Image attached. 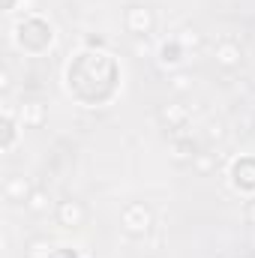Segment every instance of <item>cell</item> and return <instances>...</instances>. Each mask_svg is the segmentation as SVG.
Wrapping results in <instances>:
<instances>
[{"instance_id":"cell-12","label":"cell","mask_w":255,"mask_h":258,"mask_svg":"<svg viewBox=\"0 0 255 258\" xmlns=\"http://www.w3.org/2000/svg\"><path fill=\"white\" fill-rule=\"evenodd\" d=\"M18 117H21L24 129H42L48 123V105L42 99H27L18 105Z\"/></svg>"},{"instance_id":"cell-21","label":"cell","mask_w":255,"mask_h":258,"mask_svg":"<svg viewBox=\"0 0 255 258\" xmlns=\"http://www.w3.org/2000/svg\"><path fill=\"white\" fill-rule=\"evenodd\" d=\"M204 135H207V141H222L225 138V123L222 120H210Z\"/></svg>"},{"instance_id":"cell-6","label":"cell","mask_w":255,"mask_h":258,"mask_svg":"<svg viewBox=\"0 0 255 258\" xmlns=\"http://www.w3.org/2000/svg\"><path fill=\"white\" fill-rule=\"evenodd\" d=\"M153 27H156V12H153L150 6L132 3V6L123 9V30H126L132 39H135V36H150Z\"/></svg>"},{"instance_id":"cell-20","label":"cell","mask_w":255,"mask_h":258,"mask_svg":"<svg viewBox=\"0 0 255 258\" xmlns=\"http://www.w3.org/2000/svg\"><path fill=\"white\" fill-rule=\"evenodd\" d=\"M0 9L6 15H24V12H30L27 9V0H0Z\"/></svg>"},{"instance_id":"cell-1","label":"cell","mask_w":255,"mask_h":258,"mask_svg":"<svg viewBox=\"0 0 255 258\" xmlns=\"http://www.w3.org/2000/svg\"><path fill=\"white\" fill-rule=\"evenodd\" d=\"M63 90L84 108L108 105L123 90V66L108 48H78L63 66Z\"/></svg>"},{"instance_id":"cell-13","label":"cell","mask_w":255,"mask_h":258,"mask_svg":"<svg viewBox=\"0 0 255 258\" xmlns=\"http://www.w3.org/2000/svg\"><path fill=\"white\" fill-rule=\"evenodd\" d=\"M54 249H57V246H54L48 237H33V240H27V246H24V258H51Z\"/></svg>"},{"instance_id":"cell-23","label":"cell","mask_w":255,"mask_h":258,"mask_svg":"<svg viewBox=\"0 0 255 258\" xmlns=\"http://www.w3.org/2000/svg\"><path fill=\"white\" fill-rule=\"evenodd\" d=\"M0 90H3V96H9V90H12V72L9 69H0Z\"/></svg>"},{"instance_id":"cell-10","label":"cell","mask_w":255,"mask_h":258,"mask_svg":"<svg viewBox=\"0 0 255 258\" xmlns=\"http://www.w3.org/2000/svg\"><path fill=\"white\" fill-rule=\"evenodd\" d=\"M213 60H216L219 69H225V72L240 69V63H243V45L237 39H231V36H222L216 42V48H213Z\"/></svg>"},{"instance_id":"cell-17","label":"cell","mask_w":255,"mask_h":258,"mask_svg":"<svg viewBox=\"0 0 255 258\" xmlns=\"http://www.w3.org/2000/svg\"><path fill=\"white\" fill-rule=\"evenodd\" d=\"M27 210H33V213H45L48 207H51V195H48V189H42V186H36L33 189V195L27 198V204H24Z\"/></svg>"},{"instance_id":"cell-3","label":"cell","mask_w":255,"mask_h":258,"mask_svg":"<svg viewBox=\"0 0 255 258\" xmlns=\"http://www.w3.org/2000/svg\"><path fill=\"white\" fill-rule=\"evenodd\" d=\"M225 183L234 195H240L243 201L255 198V153H237L228 159L225 165Z\"/></svg>"},{"instance_id":"cell-9","label":"cell","mask_w":255,"mask_h":258,"mask_svg":"<svg viewBox=\"0 0 255 258\" xmlns=\"http://www.w3.org/2000/svg\"><path fill=\"white\" fill-rule=\"evenodd\" d=\"M54 222L60 225V228H81L84 222H87V207H84V201H78V198H63V201H57V207H54Z\"/></svg>"},{"instance_id":"cell-8","label":"cell","mask_w":255,"mask_h":258,"mask_svg":"<svg viewBox=\"0 0 255 258\" xmlns=\"http://www.w3.org/2000/svg\"><path fill=\"white\" fill-rule=\"evenodd\" d=\"M156 120H159V126L165 129V132H171V135H180L183 129L189 126L192 111L186 108V105H180V102H165V105H159V111H156Z\"/></svg>"},{"instance_id":"cell-16","label":"cell","mask_w":255,"mask_h":258,"mask_svg":"<svg viewBox=\"0 0 255 258\" xmlns=\"http://www.w3.org/2000/svg\"><path fill=\"white\" fill-rule=\"evenodd\" d=\"M192 84H195V78H192V72H186V69H177V72L168 75V87L174 93H189Z\"/></svg>"},{"instance_id":"cell-14","label":"cell","mask_w":255,"mask_h":258,"mask_svg":"<svg viewBox=\"0 0 255 258\" xmlns=\"http://www.w3.org/2000/svg\"><path fill=\"white\" fill-rule=\"evenodd\" d=\"M195 141L192 138H174L171 141V159L174 162H192L195 159Z\"/></svg>"},{"instance_id":"cell-18","label":"cell","mask_w":255,"mask_h":258,"mask_svg":"<svg viewBox=\"0 0 255 258\" xmlns=\"http://www.w3.org/2000/svg\"><path fill=\"white\" fill-rule=\"evenodd\" d=\"M213 165H216V153H207V150L195 153V159H192V168H195L198 174H207Z\"/></svg>"},{"instance_id":"cell-19","label":"cell","mask_w":255,"mask_h":258,"mask_svg":"<svg viewBox=\"0 0 255 258\" xmlns=\"http://www.w3.org/2000/svg\"><path fill=\"white\" fill-rule=\"evenodd\" d=\"M132 51H135L138 57H150V54H156V45L150 42V36H135V45H132Z\"/></svg>"},{"instance_id":"cell-5","label":"cell","mask_w":255,"mask_h":258,"mask_svg":"<svg viewBox=\"0 0 255 258\" xmlns=\"http://www.w3.org/2000/svg\"><path fill=\"white\" fill-rule=\"evenodd\" d=\"M21 117H18V108L9 102V96H3L0 102V153H12L21 141Z\"/></svg>"},{"instance_id":"cell-4","label":"cell","mask_w":255,"mask_h":258,"mask_svg":"<svg viewBox=\"0 0 255 258\" xmlns=\"http://www.w3.org/2000/svg\"><path fill=\"white\" fill-rule=\"evenodd\" d=\"M120 228L129 237H144L153 228V210L147 201H126L120 207Z\"/></svg>"},{"instance_id":"cell-25","label":"cell","mask_w":255,"mask_h":258,"mask_svg":"<svg viewBox=\"0 0 255 258\" xmlns=\"http://www.w3.org/2000/svg\"><path fill=\"white\" fill-rule=\"evenodd\" d=\"M252 87H255V78H252Z\"/></svg>"},{"instance_id":"cell-7","label":"cell","mask_w":255,"mask_h":258,"mask_svg":"<svg viewBox=\"0 0 255 258\" xmlns=\"http://www.w3.org/2000/svg\"><path fill=\"white\" fill-rule=\"evenodd\" d=\"M156 63L162 66V69H168V72H177V69H183L186 60H189V51L183 48V42L177 39V36H168V39H159L156 42Z\"/></svg>"},{"instance_id":"cell-24","label":"cell","mask_w":255,"mask_h":258,"mask_svg":"<svg viewBox=\"0 0 255 258\" xmlns=\"http://www.w3.org/2000/svg\"><path fill=\"white\" fill-rule=\"evenodd\" d=\"M243 219L255 225V198H246V204H243Z\"/></svg>"},{"instance_id":"cell-11","label":"cell","mask_w":255,"mask_h":258,"mask_svg":"<svg viewBox=\"0 0 255 258\" xmlns=\"http://www.w3.org/2000/svg\"><path fill=\"white\" fill-rule=\"evenodd\" d=\"M33 183H30V177H24V174H6V180H3V198L9 201V204H27V198L33 195Z\"/></svg>"},{"instance_id":"cell-15","label":"cell","mask_w":255,"mask_h":258,"mask_svg":"<svg viewBox=\"0 0 255 258\" xmlns=\"http://www.w3.org/2000/svg\"><path fill=\"white\" fill-rule=\"evenodd\" d=\"M174 36H177V39L183 42V48H186L189 54H192V51H198V48H201V30H198V27H192V24H186V27H180V30H177Z\"/></svg>"},{"instance_id":"cell-26","label":"cell","mask_w":255,"mask_h":258,"mask_svg":"<svg viewBox=\"0 0 255 258\" xmlns=\"http://www.w3.org/2000/svg\"><path fill=\"white\" fill-rule=\"evenodd\" d=\"M252 129H255V123H252Z\"/></svg>"},{"instance_id":"cell-22","label":"cell","mask_w":255,"mask_h":258,"mask_svg":"<svg viewBox=\"0 0 255 258\" xmlns=\"http://www.w3.org/2000/svg\"><path fill=\"white\" fill-rule=\"evenodd\" d=\"M51 258H87V255H84L78 246H69V243H63V246H57V249H54V255H51Z\"/></svg>"},{"instance_id":"cell-2","label":"cell","mask_w":255,"mask_h":258,"mask_svg":"<svg viewBox=\"0 0 255 258\" xmlns=\"http://www.w3.org/2000/svg\"><path fill=\"white\" fill-rule=\"evenodd\" d=\"M57 24L48 18V15H42V12H24V15H18L12 24H9V42L21 51V54H27V57H42V54H48V51H54V45H57Z\"/></svg>"}]
</instances>
